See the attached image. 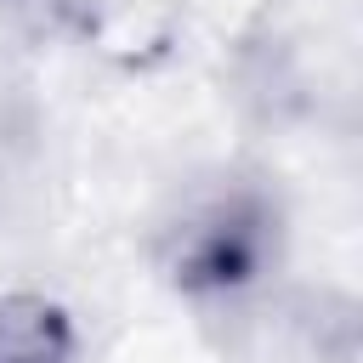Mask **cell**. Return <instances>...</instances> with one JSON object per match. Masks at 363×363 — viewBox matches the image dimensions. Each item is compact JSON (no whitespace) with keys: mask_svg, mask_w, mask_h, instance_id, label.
<instances>
[{"mask_svg":"<svg viewBox=\"0 0 363 363\" xmlns=\"http://www.w3.org/2000/svg\"><path fill=\"white\" fill-rule=\"evenodd\" d=\"M278 250V216L255 187H216L193 199L159 244L164 278L187 295H233L261 278Z\"/></svg>","mask_w":363,"mask_h":363,"instance_id":"cell-1","label":"cell"},{"mask_svg":"<svg viewBox=\"0 0 363 363\" xmlns=\"http://www.w3.org/2000/svg\"><path fill=\"white\" fill-rule=\"evenodd\" d=\"M74 318L51 295H0V363H74Z\"/></svg>","mask_w":363,"mask_h":363,"instance_id":"cell-2","label":"cell"}]
</instances>
